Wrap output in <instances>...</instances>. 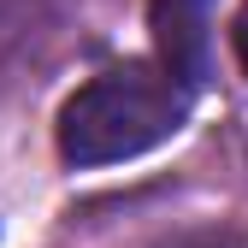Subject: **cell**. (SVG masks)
Segmentation results:
<instances>
[{"label":"cell","instance_id":"1","mask_svg":"<svg viewBox=\"0 0 248 248\" xmlns=\"http://www.w3.org/2000/svg\"><path fill=\"white\" fill-rule=\"evenodd\" d=\"M189 95L160 65H112L95 83H83L59 112V154L65 166H112L160 148L183 130Z\"/></svg>","mask_w":248,"mask_h":248},{"label":"cell","instance_id":"2","mask_svg":"<svg viewBox=\"0 0 248 248\" xmlns=\"http://www.w3.org/2000/svg\"><path fill=\"white\" fill-rule=\"evenodd\" d=\"M213 6L219 0H148V30H154L160 71L183 95H195L213 77Z\"/></svg>","mask_w":248,"mask_h":248},{"label":"cell","instance_id":"3","mask_svg":"<svg viewBox=\"0 0 248 248\" xmlns=\"http://www.w3.org/2000/svg\"><path fill=\"white\" fill-rule=\"evenodd\" d=\"M231 42H236V59H242V71H248V0H242V12H236V30H231Z\"/></svg>","mask_w":248,"mask_h":248}]
</instances>
